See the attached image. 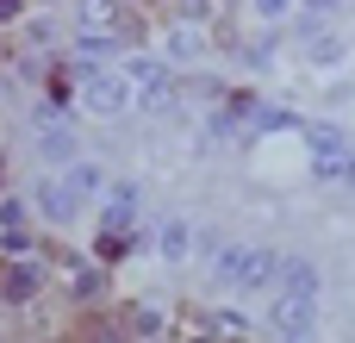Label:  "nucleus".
Returning <instances> with one entry per match:
<instances>
[{
	"label": "nucleus",
	"mask_w": 355,
	"mask_h": 343,
	"mask_svg": "<svg viewBox=\"0 0 355 343\" xmlns=\"http://www.w3.org/2000/svg\"><path fill=\"white\" fill-rule=\"evenodd\" d=\"M81 69V106L94 119H125L137 106V81L125 69H94V62H75Z\"/></svg>",
	"instance_id": "nucleus-1"
},
{
	"label": "nucleus",
	"mask_w": 355,
	"mask_h": 343,
	"mask_svg": "<svg viewBox=\"0 0 355 343\" xmlns=\"http://www.w3.org/2000/svg\"><path fill=\"white\" fill-rule=\"evenodd\" d=\"M212 275H218V287L256 294V287H268V281H275V256H268V250H256V244H225V250H218V262H212Z\"/></svg>",
	"instance_id": "nucleus-2"
},
{
	"label": "nucleus",
	"mask_w": 355,
	"mask_h": 343,
	"mask_svg": "<svg viewBox=\"0 0 355 343\" xmlns=\"http://www.w3.org/2000/svg\"><path fill=\"white\" fill-rule=\"evenodd\" d=\"M0 225H6V231L25 225V200H6V206H0Z\"/></svg>",
	"instance_id": "nucleus-19"
},
{
	"label": "nucleus",
	"mask_w": 355,
	"mask_h": 343,
	"mask_svg": "<svg viewBox=\"0 0 355 343\" xmlns=\"http://www.w3.org/2000/svg\"><path fill=\"white\" fill-rule=\"evenodd\" d=\"M131 331H137V337H162V331H168V319H162L156 306H137V319H131Z\"/></svg>",
	"instance_id": "nucleus-16"
},
{
	"label": "nucleus",
	"mask_w": 355,
	"mask_h": 343,
	"mask_svg": "<svg viewBox=\"0 0 355 343\" xmlns=\"http://www.w3.org/2000/svg\"><path fill=\"white\" fill-rule=\"evenodd\" d=\"M69 25L75 31H112L119 25V0H69Z\"/></svg>",
	"instance_id": "nucleus-8"
},
{
	"label": "nucleus",
	"mask_w": 355,
	"mask_h": 343,
	"mask_svg": "<svg viewBox=\"0 0 355 343\" xmlns=\"http://www.w3.org/2000/svg\"><path fill=\"white\" fill-rule=\"evenodd\" d=\"M200 50H206V44H200V31H175V37H168V56H181V62H187V56H200Z\"/></svg>",
	"instance_id": "nucleus-17"
},
{
	"label": "nucleus",
	"mask_w": 355,
	"mask_h": 343,
	"mask_svg": "<svg viewBox=\"0 0 355 343\" xmlns=\"http://www.w3.org/2000/svg\"><path fill=\"white\" fill-rule=\"evenodd\" d=\"M250 19H262V25H281V19H293V0H250Z\"/></svg>",
	"instance_id": "nucleus-15"
},
{
	"label": "nucleus",
	"mask_w": 355,
	"mask_h": 343,
	"mask_svg": "<svg viewBox=\"0 0 355 343\" xmlns=\"http://www.w3.org/2000/svg\"><path fill=\"white\" fill-rule=\"evenodd\" d=\"M162 262H168V269L187 262V219H168V231H162Z\"/></svg>",
	"instance_id": "nucleus-9"
},
{
	"label": "nucleus",
	"mask_w": 355,
	"mask_h": 343,
	"mask_svg": "<svg viewBox=\"0 0 355 343\" xmlns=\"http://www.w3.org/2000/svg\"><path fill=\"white\" fill-rule=\"evenodd\" d=\"M306 6H312V12H337V0H306Z\"/></svg>",
	"instance_id": "nucleus-20"
},
{
	"label": "nucleus",
	"mask_w": 355,
	"mask_h": 343,
	"mask_svg": "<svg viewBox=\"0 0 355 343\" xmlns=\"http://www.w3.org/2000/svg\"><path fill=\"white\" fill-rule=\"evenodd\" d=\"M275 281H281V294H306V300H318V287H324V275H318L312 256H287V262H275Z\"/></svg>",
	"instance_id": "nucleus-6"
},
{
	"label": "nucleus",
	"mask_w": 355,
	"mask_h": 343,
	"mask_svg": "<svg viewBox=\"0 0 355 343\" xmlns=\"http://www.w3.org/2000/svg\"><path fill=\"white\" fill-rule=\"evenodd\" d=\"M37 281H44V275H37V262H19V269L6 275V294H12V300H31V294H37Z\"/></svg>",
	"instance_id": "nucleus-10"
},
{
	"label": "nucleus",
	"mask_w": 355,
	"mask_h": 343,
	"mask_svg": "<svg viewBox=\"0 0 355 343\" xmlns=\"http://www.w3.org/2000/svg\"><path fill=\"white\" fill-rule=\"evenodd\" d=\"M343 50H349L343 37H312V50H306V56H312L318 69H331V62H343Z\"/></svg>",
	"instance_id": "nucleus-12"
},
{
	"label": "nucleus",
	"mask_w": 355,
	"mask_h": 343,
	"mask_svg": "<svg viewBox=\"0 0 355 343\" xmlns=\"http://www.w3.org/2000/svg\"><path fill=\"white\" fill-rule=\"evenodd\" d=\"M125 75H131L137 87H150V81H156V75H168V69H162L156 56H125Z\"/></svg>",
	"instance_id": "nucleus-13"
},
{
	"label": "nucleus",
	"mask_w": 355,
	"mask_h": 343,
	"mask_svg": "<svg viewBox=\"0 0 355 343\" xmlns=\"http://www.w3.org/2000/svg\"><path fill=\"white\" fill-rule=\"evenodd\" d=\"M62 181H69V194H75L81 206L106 194V169H100V162H87V156H69V169H62Z\"/></svg>",
	"instance_id": "nucleus-7"
},
{
	"label": "nucleus",
	"mask_w": 355,
	"mask_h": 343,
	"mask_svg": "<svg viewBox=\"0 0 355 343\" xmlns=\"http://www.w3.org/2000/svg\"><path fill=\"white\" fill-rule=\"evenodd\" d=\"M243 112H250V106H243V100H231L225 112H212V119H206V131H212V137H237V119H243Z\"/></svg>",
	"instance_id": "nucleus-11"
},
{
	"label": "nucleus",
	"mask_w": 355,
	"mask_h": 343,
	"mask_svg": "<svg viewBox=\"0 0 355 343\" xmlns=\"http://www.w3.org/2000/svg\"><path fill=\"white\" fill-rule=\"evenodd\" d=\"M131 225H137V187L119 181V187L100 194V231H106V237H125Z\"/></svg>",
	"instance_id": "nucleus-4"
},
{
	"label": "nucleus",
	"mask_w": 355,
	"mask_h": 343,
	"mask_svg": "<svg viewBox=\"0 0 355 343\" xmlns=\"http://www.w3.org/2000/svg\"><path fill=\"white\" fill-rule=\"evenodd\" d=\"M37 131H44V137H37V144H44V156H56V162H69V156H75V137H69V131H50V125H37Z\"/></svg>",
	"instance_id": "nucleus-14"
},
{
	"label": "nucleus",
	"mask_w": 355,
	"mask_h": 343,
	"mask_svg": "<svg viewBox=\"0 0 355 343\" xmlns=\"http://www.w3.org/2000/svg\"><path fill=\"white\" fill-rule=\"evenodd\" d=\"M256 125H262V131H287L293 112H287V106H256Z\"/></svg>",
	"instance_id": "nucleus-18"
},
{
	"label": "nucleus",
	"mask_w": 355,
	"mask_h": 343,
	"mask_svg": "<svg viewBox=\"0 0 355 343\" xmlns=\"http://www.w3.org/2000/svg\"><path fill=\"white\" fill-rule=\"evenodd\" d=\"M31 200H37V212H44L50 225H69V219H81V200L69 194V181H62V175L37 181V194H31Z\"/></svg>",
	"instance_id": "nucleus-5"
},
{
	"label": "nucleus",
	"mask_w": 355,
	"mask_h": 343,
	"mask_svg": "<svg viewBox=\"0 0 355 343\" xmlns=\"http://www.w3.org/2000/svg\"><path fill=\"white\" fill-rule=\"evenodd\" d=\"M268 331H275V337H312V331H318V300H306V294H275V300H268Z\"/></svg>",
	"instance_id": "nucleus-3"
}]
</instances>
